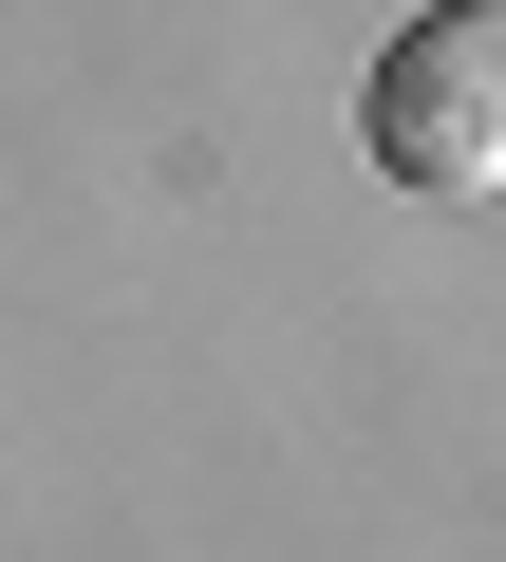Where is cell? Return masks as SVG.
Segmentation results:
<instances>
[{
	"instance_id": "1",
	"label": "cell",
	"mask_w": 506,
	"mask_h": 562,
	"mask_svg": "<svg viewBox=\"0 0 506 562\" xmlns=\"http://www.w3.org/2000/svg\"><path fill=\"white\" fill-rule=\"evenodd\" d=\"M357 132H375L394 188H487L506 169V20H487V0H431V20L375 57Z\"/></svg>"
}]
</instances>
